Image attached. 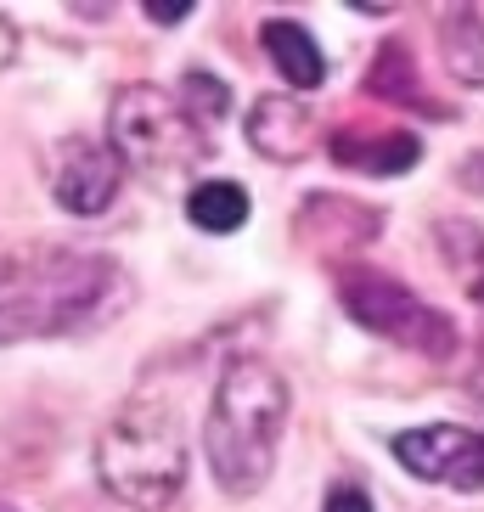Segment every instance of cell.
I'll return each instance as SVG.
<instances>
[{
  "instance_id": "6da1fadb",
  "label": "cell",
  "mask_w": 484,
  "mask_h": 512,
  "mask_svg": "<svg viewBox=\"0 0 484 512\" xmlns=\"http://www.w3.org/2000/svg\"><path fill=\"white\" fill-rule=\"evenodd\" d=\"M130 299V276L91 248H23L0 265V349L68 338L107 321Z\"/></svg>"
},
{
  "instance_id": "7a4b0ae2",
  "label": "cell",
  "mask_w": 484,
  "mask_h": 512,
  "mask_svg": "<svg viewBox=\"0 0 484 512\" xmlns=\"http://www.w3.org/2000/svg\"><path fill=\"white\" fill-rule=\"evenodd\" d=\"M288 406H293V394L271 361L237 355L220 372L214 400H209V422H203V451H209L214 484L231 501H248L265 490V479L276 467L282 428H288Z\"/></svg>"
},
{
  "instance_id": "3957f363",
  "label": "cell",
  "mask_w": 484,
  "mask_h": 512,
  "mask_svg": "<svg viewBox=\"0 0 484 512\" xmlns=\"http://www.w3.org/2000/svg\"><path fill=\"white\" fill-rule=\"evenodd\" d=\"M96 479L113 501L136 512H164L186 484L181 411L169 400H130L96 434Z\"/></svg>"
},
{
  "instance_id": "277c9868",
  "label": "cell",
  "mask_w": 484,
  "mask_h": 512,
  "mask_svg": "<svg viewBox=\"0 0 484 512\" xmlns=\"http://www.w3.org/2000/svg\"><path fill=\"white\" fill-rule=\"evenodd\" d=\"M107 147L119 152L124 169L141 175H186L209 158V130L186 113V102L164 85H124L107 107Z\"/></svg>"
},
{
  "instance_id": "5b68a950",
  "label": "cell",
  "mask_w": 484,
  "mask_h": 512,
  "mask_svg": "<svg viewBox=\"0 0 484 512\" xmlns=\"http://www.w3.org/2000/svg\"><path fill=\"white\" fill-rule=\"evenodd\" d=\"M338 299H344V310L361 321L366 332H378L389 344L417 349L428 361H451L456 355L451 316L434 310V304H423L406 282H394V276L372 271V265H349V271L338 276Z\"/></svg>"
},
{
  "instance_id": "8992f818",
  "label": "cell",
  "mask_w": 484,
  "mask_h": 512,
  "mask_svg": "<svg viewBox=\"0 0 484 512\" xmlns=\"http://www.w3.org/2000/svg\"><path fill=\"white\" fill-rule=\"evenodd\" d=\"M119 181H124V164H119V152L107 147V141L68 136L57 152H51V197H57L68 214H79V220L113 209Z\"/></svg>"
},
{
  "instance_id": "52a82bcc",
  "label": "cell",
  "mask_w": 484,
  "mask_h": 512,
  "mask_svg": "<svg viewBox=\"0 0 484 512\" xmlns=\"http://www.w3.org/2000/svg\"><path fill=\"white\" fill-rule=\"evenodd\" d=\"M479 445V434L456 428V422H434V428H406L394 439V462L406 467L411 479L428 484H456L468 473V456Z\"/></svg>"
},
{
  "instance_id": "ba28073f",
  "label": "cell",
  "mask_w": 484,
  "mask_h": 512,
  "mask_svg": "<svg viewBox=\"0 0 484 512\" xmlns=\"http://www.w3.org/2000/svg\"><path fill=\"white\" fill-rule=\"evenodd\" d=\"M310 136H316V119L299 96H259L248 107V147L271 164H299L310 152Z\"/></svg>"
},
{
  "instance_id": "9c48e42d",
  "label": "cell",
  "mask_w": 484,
  "mask_h": 512,
  "mask_svg": "<svg viewBox=\"0 0 484 512\" xmlns=\"http://www.w3.org/2000/svg\"><path fill=\"white\" fill-rule=\"evenodd\" d=\"M327 152H333L344 169L400 175V169H411L417 158H423V141L406 136V130H338V136L327 141Z\"/></svg>"
},
{
  "instance_id": "30bf717a",
  "label": "cell",
  "mask_w": 484,
  "mask_h": 512,
  "mask_svg": "<svg viewBox=\"0 0 484 512\" xmlns=\"http://www.w3.org/2000/svg\"><path fill=\"white\" fill-rule=\"evenodd\" d=\"M259 46L276 62V74L288 79V91H316L321 79H327V57H321L316 34L304 29V23H293V17H271L259 29Z\"/></svg>"
},
{
  "instance_id": "8fae6325",
  "label": "cell",
  "mask_w": 484,
  "mask_h": 512,
  "mask_svg": "<svg viewBox=\"0 0 484 512\" xmlns=\"http://www.w3.org/2000/svg\"><path fill=\"white\" fill-rule=\"evenodd\" d=\"M439 51L456 85L484 91V17L479 12H451L439 23Z\"/></svg>"
},
{
  "instance_id": "7c38bea8",
  "label": "cell",
  "mask_w": 484,
  "mask_h": 512,
  "mask_svg": "<svg viewBox=\"0 0 484 512\" xmlns=\"http://www.w3.org/2000/svg\"><path fill=\"white\" fill-rule=\"evenodd\" d=\"M248 192H242L237 181H203L192 186V197H186V220H192L197 231H214V237H231V231L248 226Z\"/></svg>"
},
{
  "instance_id": "4fadbf2b",
  "label": "cell",
  "mask_w": 484,
  "mask_h": 512,
  "mask_svg": "<svg viewBox=\"0 0 484 512\" xmlns=\"http://www.w3.org/2000/svg\"><path fill=\"white\" fill-rule=\"evenodd\" d=\"M366 91L383 96V102H400V107H423V113H439V102H428L417 74H411V51L406 46H383L372 74H366Z\"/></svg>"
},
{
  "instance_id": "5bb4252c",
  "label": "cell",
  "mask_w": 484,
  "mask_h": 512,
  "mask_svg": "<svg viewBox=\"0 0 484 512\" xmlns=\"http://www.w3.org/2000/svg\"><path fill=\"white\" fill-rule=\"evenodd\" d=\"M186 102V113H192L203 130H220V119L231 113V91H226V79H214L203 74V68H192V74L181 79V91H175Z\"/></svg>"
},
{
  "instance_id": "9a60e30c",
  "label": "cell",
  "mask_w": 484,
  "mask_h": 512,
  "mask_svg": "<svg viewBox=\"0 0 484 512\" xmlns=\"http://www.w3.org/2000/svg\"><path fill=\"white\" fill-rule=\"evenodd\" d=\"M439 237H445V254L456 259V271H462L468 293L484 304V237H479V231H468L462 220H445V231H439Z\"/></svg>"
},
{
  "instance_id": "2e32d148",
  "label": "cell",
  "mask_w": 484,
  "mask_h": 512,
  "mask_svg": "<svg viewBox=\"0 0 484 512\" xmlns=\"http://www.w3.org/2000/svg\"><path fill=\"white\" fill-rule=\"evenodd\" d=\"M321 512H372V496H366L361 484H333L327 501H321Z\"/></svg>"
},
{
  "instance_id": "e0dca14e",
  "label": "cell",
  "mask_w": 484,
  "mask_h": 512,
  "mask_svg": "<svg viewBox=\"0 0 484 512\" xmlns=\"http://www.w3.org/2000/svg\"><path fill=\"white\" fill-rule=\"evenodd\" d=\"M456 490H484V434H479V445H473V456H468V473H462V479H456Z\"/></svg>"
},
{
  "instance_id": "ac0fdd59",
  "label": "cell",
  "mask_w": 484,
  "mask_h": 512,
  "mask_svg": "<svg viewBox=\"0 0 484 512\" xmlns=\"http://www.w3.org/2000/svg\"><path fill=\"white\" fill-rule=\"evenodd\" d=\"M12 57H17V29H12V17L0 12V74L12 68Z\"/></svg>"
},
{
  "instance_id": "d6986e66",
  "label": "cell",
  "mask_w": 484,
  "mask_h": 512,
  "mask_svg": "<svg viewBox=\"0 0 484 512\" xmlns=\"http://www.w3.org/2000/svg\"><path fill=\"white\" fill-rule=\"evenodd\" d=\"M186 12H192L186 0H175V6H147V17H152V23H181Z\"/></svg>"
},
{
  "instance_id": "ffe728a7",
  "label": "cell",
  "mask_w": 484,
  "mask_h": 512,
  "mask_svg": "<svg viewBox=\"0 0 484 512\" xmlns=\"http://www.w3.org/2000/svg\"><path fill=\"white\" fill-rule=\"evenodd\" d=\"M462 175H468L473 186H484V158H468V164H462Z\"/></svg>"
},
{
  "instance_id": "44dd1931",
  "label": "cell",
  "mask_w": 484,
  "mask_h": 512,
  "mask_svg": "<svg viewBox=\"0 0 484 512\" xmlns=\"http://www.w3.org/2000/svg\"><path fill=\"white\" fill-rule=\"evenodd\" d=\"M0 512H17V507H12V501H0Z\"/></svg>"
}]
</instances>
